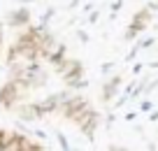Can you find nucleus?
Here are the masks:
<instances>
[{
	"label": "nucleus",
	"mask_w": 158,
	"mask_h": 151,
	"mask_svg": "<svg viewBox=\"0 0 158 151\" xmlns=\"http://www.w3.org/2000/svg\"><path fill=\"white\" fill-rule=\"evenodd\" d=\"M0 151H2V142H0Z\"/></svg>",
	"instance_id": "obj_34"
},
{
	"label": "nucleus",
	"mask_w": 158,
	"mask_h": 151,
	"mask_svg": "<svg viewBox=\"0 0 158 151\" xmlns=\"http://www.w3.org/2000/svg\"><path fill=\"white\" fill-rule=\"evenodd\" d=\"M33 135H35V137H37V140H44V142H47V140H49V135H47V132H44V130H42V128H35V130H33Z\"/></svg>",
	"instance_id": "obj_23"
},
{
	"label": "nucleus",
	"mask_w": 158,
	"mask_h": 151,
	"mask_svg": "<svg viewBox=\"0 0 158 151\" xmlns=\"http://www.w3.org/2000/svg\"><path fill=\"white\" fill-rule=\"evenodd\" d=\"M65 58H68V47H65V44H56L49 51V56H47V63L56 68V65H60Z\"/></svg>",
	"instance_id": "obj_7"
},
{
	"label": "nucleus",
	"mask_w": 158,
	"mask_h": 151,
	"mask_svg": "<svg viewBox=\"0 0 158 151\" xmlns=\"http://www.w3.org/2000/svg\"><path fill=\"white\" fill-rule=\"evenodd\" d=\"M74 35H77V40H79L81 44H89V42H91V35L86 33L84 28H77V30H74Z\"/></svg>",
	"instance_id": "obj_19"
},
{
	"label": "nucleus",
	"mask_w": 158,
	"mask_h": 151,
	"mask_svg": "<svg viewBox=\"0 0 158 151\" xmlns=\"http://www.w3.org/2000/svg\"><path fill=\"white\" fill-rule=\"evenodd\" d=\"M116 68H118V65L114 63V61H105V63H100V77H105V79L112 77V74L116 72Z\"/></svg>",
	"instance_id": "obj_12"
},
{
	"label": "nucleus",
	"mask_w": 158,
	"mask_h": 151,
	"mask_svg": "<svg viewBox=\"0 0 158 151\" xmlns=\"http://www.w3.org/2000/svg\"><path fill=\"white\" fill-rule=\"evenodd\" d=\"M128 103H130V93L121 91V93H118V95H116V100H114V103H112V107H114V109H121V107H126V105H128Z\"/></svg>",
	"instance_id": "obj_14"
},
{
	"label": "nucleus",
	"mask_w": 158,
	"mask_h": 151,
	"mask_svg": "<svg viewBox=\"0 0 158 151\" xmlns=\"http://www.w3.org/2000/svg\"><path fill=\"white\" fill-rule=\"evenodd\" d=\"M142 70H144V65H142V63H133V68H130V72H133L135 77H139V74H142Z\"/></svg>",
	"instance_id": "obj_26"
},
{
	"label": "nucleus",
	"mask_w": 158,
	"mask_h": 151,
	"mask_svg": "<svg viewBox=\"0 0 158 151\" xmlns=\"http://www.w3.org/2000/svg\"><path fill=\"white\" fill-rule=\"evenodd\" d=\"M151 109H156V105H153V100H149V98H144L142 103H139V112H144V114H149Z\"/></svg>",
	"instance_id": "obj_18"
},
{
	"label": "nucleus",
	"mask_w": 158,
	"mask_h": 151,
	"mask_svg": "<svg viewBox=\"0 0 158 151\" xmlns=\"http://www.w3.org/2000/svg\"><path fill=\"white\" fill-rule=\"evenodd\" d=\"M0 107H2V95H0Z\"/></svg>",
	"instance_id": "obj_33"
},
{
	"label": "nucleus",
	"mask_w": 158,
	"mask_h": 151,
	"mask_svg": "<svg viewBox=\"0 0 158 151\" xmlns=\"http://www.w3.org/2000/svg\"><path fill=\"white\" fill-rule=\"evenodd\" d=\"M149 28V23H139V21H130V26L126 28V33H123V40L126 42H133V40H137L139 35L144 33V30Z\"/></svg>",
	"instance_id": "obj_8"
},
{
	"label": "nucleus",
	"mask_w": 158,
	"mask_h": 151,
	"mask_svg": "<svg viewBox=\"0 0 158 151\" xmlns=\"http://www.w3.org/2000/svg\"><path fill=\"white\" fill-rule=\"evenodd\" d=\"M40 149H42L40 144H33L28 137H23V142H21V151H40Z\"/></svg>",
	"instance_id": "obj_17"
},
{
	"label": "nucleus",
	"mask_w": 158,
	"mask_h": 151,
	"mask_svg": "<svg viewBox=\"0 0 158 151\" xmlns=\"http://www.w3.org/2000/svg\"><path fill=\"white\" fill-rule=\"evenodd\" d=\"M5 23L10 26V28H26V26H30L28 5H21V7H16V10H10L5 14Z\"/></svg>",
	"instance_id": "obj_4"
},
{
	"label": "nucleus",
	"mask_w": 158,
	"mask_h": 151,
	"mask_svg": "<svg viewBox=\"0 0 158 151\" xmlns=\"http://www.w3.org/2000/svg\"><path fill=\"white\" fill-rule=\"evenodd\" d=\"M135 86H137V79H135V82H130V84H126L123 91H126V93H133V88H135Z\"/></svg>",
	"instance_id": "obj_28"
},
{
	"label": "nucleus",
	"mask_w": 158,
	"mask_h": 151,
	"mask_svg": "<svg viewBox=\"0 0 158 151\" xmlns=\"http://www.w3.org/2000/svg\"><path fill=\"white\" fill-rule=\"evenodd\" d=\"M144 7H147L149 12H153V14H158V0H149Z\"/></svg>",
	"instance_id": "obj_24"
},
{
	"label": "nucleus",
	"mask_w": 158,
	"mask_h": 151,
	"mask_svg": "<svg viewBox=\"0 0 158 151\" xmlns=\"http://www.w3.org/2000/svg\"><path fill=\"white\" fill-rule=\"evenodd\" d=\"M16 116H19V123H35V121H42L44 114L40 109V103H26V105H16L14 107Z\"/></svg>",
	"instance_id": "obj_3"
},
{
	"label": "nucleus",
	"mask_w": 158,
	"mask_h": 151,
	"mask_svg": "<svg viewBox=\"0 0 158 151\" xmlns=\"http://www.w3.org/2000/svg\"><path fill=\"white\" fill-rule=\"evenodd\" d=\"M149 68H153V70H156V68H158V61H151V63H149Z\"/></svg>",
	"instance_id": "obj_31"
},
{
	"label": "nucleus",
	"mask_w": 158,
	"mask_h": 151,
	"mask_svg": "<svg viewBox=\"0 0 158 151\" xmlns=\"http://www.w3.org/2000/svg\"><path fill=\"white\" fill-rule=\"evenodd\" d=\"M95 10V5L91 2V0H86V2H81V14H86L89 16V12H93Z\"/></svg>",
	"instance_id": "obj_21"
},
{
	"label": "nucleus",
	"mask_w": 158,
	"mask_h": 151,
	"mask_svg": "<svg viewBox=\"0 0 158 151\" xmlns=\"http://www.w3.org/2000/svg\"><path fill=\"white\" fill-rule=\"evenodd\" d=\"M149 121H151V123L158 121V109H151V112H149Z\"/></svg>",
	"instance_id": "obj_29"
},
{
	"label": "nucleus",
	"mask_w": 158,
	"mask_h": 151,
	"mask_svg": "<svg viewBox=\"0 0 158 151\" xmlns=\"http://www.w3.org/2000/svg\"><path fill=\"white\" fill-rule=\"evenodd\" d=\"M81 2H86V0H72V2L68 5V10H74V7H79Z\"/></svg>",
	"instance_id": "obj_30"
},
{
	"label": "nucleus",
	"mask_w": 158,
	"mask_h": 151,
	"mask_svg": "<svg viewBox=\"0 0 158 151\" xmlns=\"http://www.w3.org/2000/svg\"><path fill=\"white\" fill-rule=\"evenodd\" d=\"M54 135H56V142H58V146H60L63 151H68V149H70V140L63 135V132H58V130H56Z\"/></svg>",
	"instance_id": "obj_15"
},
{
	"label": "nucleus",
	"mask_w": 158,
	"mask_h": 151,
	"mask_svg": "<svg viewBox=\"0 0 158 151\" xmlns=\"http://www.w3.org/2000/svg\"><path fill=\"white\" fill-rule=\"evenodd\" d=\"M65 86L72 88V91H84V88L91 86V82H89V77H74V79H68Z\"/></svg>",
	"instance_id": "obj_10"
},
{
	"label": "nucleus",
	"mask_w": 158,
	"mask_h": 151,
	"mask_svg": "<svg viewBox=\"0 0 158 151\" xmlns=\"http://www.w3.org/2000/svg\"><path fill=\"white\" fill-rule=\"evenodd\" d=\"M137 54H139V49L130 47V51H128V54H126V61H128V63H133V61L137 58Z\"/></svg>",
	"instance_id": "obj_22"
},
{
	"label": "nucleus",
	"mask_w": 158,
	"mask_h": 151,
	"mask_svg": "<svg viewBox=\"0 0 158 151\" xmlns=\"http://www.w3.org/2000/svg\"><path fill=\"white\" fill-rule=\"evenodd\" d=\"M156 88H158V77H156V79H149V82H147V86H144V95H151Z\"/></svg>",
	"instance_id": "obj_20"
},
{
	"label": "nucleus",
	"mask_w": 158,
	"mask_h": 151,
	"mask_svg": "<svg viewBox=\"0 0 158 151\" xmlns=\"http://www.w3.org/2000/svg\"><path fill=\"white\" fill-rule=\"evenodd\" d=\"M54 16H56V7H49V10H44L42 14H40V21H42V23H49Z\"/></svg>",
	"instance_id": "obj_16"
},
{
	"label": "nucleus",
	"mask_w": 158,
	"mask_h": 151,
	"mask_svg": "<svg viewBox=\"0 0 158 151\" xmlns=\"http://www.w3.org/2000/svg\"><path fill=\"white\" fill-rule=\"evenodd\" d=\"M151 19H153V12H149L147 7H144V10H137L133 14V21H139V23H151Z\"/></svg>",
	"instance_id": "obj_13"
},
{
	"label": "nucleus",
	"mask_w": 158,
	"mask_h": 151,
	"mask_svg": "<svg viewBox=\"0 0 158 151\" xmlns=\"http://www.w3.org/2000/svg\"><path fill=\"white\" fill-rule=\"evenodd\" d=\"M98 128H100V116H98V112H93L84 123H79V130H81V135H86L91 142L95 140V130H98Z\"/></svg>",
	"instance_id": "obj_6"
},
{
	"label": "nucleus",
	"mask_w": 158,
	"mask_h": 151,
	"mask_svg": "<svg viewBox=\"0 0 158 151\" xmlns=\"http://www.w3.org/2000/svg\"><path fill=\"white\" fill-rule=\"evenodd\" d=\"M121 7H123V0H114L112 5H109V10L112 12H121Z\"/></svg>",
	"instance_id": "obj_27"
},
{
	"label": "nucleus",
	"mask_w": 158,
	"mask_h": 151,
	"mask_svg": "<svg viewBox=\"0 0 158 151\" xmlns=\"http://www.w3.org/2000/svg\"><path fill=\"white\" fill-rule=\"evenodd\" d=\"M98 19H100V10L89 12V23H98Z\"/></svg>",
	"instance_id": "obj_25"
},
{
	"label": "nucleus",
	"mask_w": 158,
	"mask_h": 151,
	"mask_svg": "<svg viewBox=\"0 0 158 151\" xmlns=\"http://www.w3.org/2000/svg\"><path fill=\"white\" fill-rule=\"evenodd\" d=\"M56 74H60L63 77V82H68V79H74V77H84V63L77 58H65L60 65H56L54 68Z\"/></svg>",
	"instance_id": "obj_2"
},
{
	"label": "nucleus",
	"mask_w": 158,
	"mask_h": 151,
	"mask_svg": "<svg viewBox=\"0 0 158 151\" xmlns=\"http://www.w3.org/2000/svg\"><path fill=\"white\" fill-rule=\"evenodd\" d=\"M121 91H123V77H121V72H114L112 77H107L105 84L100 86V100H102L105 105H112Z\"/></svg>",
	"instance_id": "obj_1"
},
{
	"label": "nucleus",
	"mask_w": 158,
	"mask_h": 151,
	"mask_svg": "<svg viewBox=\"0 0 158 151\" xmlns=\"http://www.w3.org/2000/svg\"><path fill=\"white\" fill-rule=\"evenodd\" d=\"M21 142H23V135L10 132V137L2 142V151H21Z\"/></svg>",
	"instance_id": "obj_9"
},
{
	"label": "nucleus",
	"mask_w": 158,
	"mask_h": 151,
	"mask_svg": "<svg viewBox=\"0 0 158 151\" xmlns=\"http://www.w3.org/2000/svg\"><path fill=\"white\" fill-rule=\"evenodd\" d=\"M86 107H89V100H86L84 95L74 93V95L70 98L68 103H63V107H60V114H63L65 119H70V121H72V116H77L79 112H84Z\"/></svg>",
	"instance_id": "obj_5"
},
{
	"label": "nucleus",
	"mask_w": 158,
	"mask_h": 151,
	"mask_svg": "<svg viewBox=\"0 0 158 151\" xmlns=\"http://www.w3.org/2000/svg\"><path fill=\"white\" fill-rule=\"evenodd\" d=\"M19 2H23V5H30V2H35V0H19Z\"/></svg>",
	"instance_id": "obj_32"
},
{
	"label": "nucleus",
	"mask_w": 158,
	"mask_h": 151,
	"mask_svg": "<svg viewBox=\"0 0 158 151\" xmlns=\"http://www.w3.org/2000/svg\"><path fill=\"white\" fill-rule=\"evenodd\" d=\"M153 44H156V37H151V35H144V37H142V35H139V37L135 40L133 47L139 49V51H147V49H151Z\"/></svg>",
	"instance_id": "obj_11"
}]
</instances>
